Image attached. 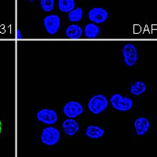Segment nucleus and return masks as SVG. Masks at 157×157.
I'll return each instance as SVG.
<instances>
[{
  "label": "nucleus",
  "mask_w": 157,
  "mask_h": 157,
  "mask_svg": "<svg viewBox=\"0 0 157 157\" xmlns=\"http://www.w3.org/2000/svg\"><path fill=\"white\" fill-rule=\"evenodd\" d=\"M109 105V101L106 97L103 94H96L90 99L87 107L93 114H100L105 110Z\"/></svg>",
  "instance_id": "nucleus-1"
},
{
  "label": "nucleus",
  "mask_w": 157,
  "mask_h": 157,
  "mask_svg": "<svg viewBox=\"0 0 157 157\" xmlns=\"http://www.w3.org/2000/svg\"><path fill=\"white\" fill-rule=\"evenodd\" d=\"M61 138V133L58 129L54 127H47L42 131L40 139L42 142L48 146H53L58 143Z\"/></svg>",
  "instance_id": "nucleus-2"
},
{
  "label": "nucleus",
  "mask_w": 157,
  "mask_h": 157,
  "mask_svg": "<svg viewBox=\"0 0 157 157\" xmlns=\"http://www.w3.org/2000/svg\"><path fill=\"white\" fill-rule=\"evenodd\" d=\"M111 105L116 110L127 112L133 107V101L130 98L123 97L120 94H115L110 98Z\"/></svg>",
  "instance_id": "nucleus-3"
},
{
  "label": "nucleus",
  "mask_w": 157,
  "mask_h": 157,
  "mask_svg": "<svg viewBox=\"0 0 157 157\" xmlns=\"http://www.w3.org/2000/svg\"><path fill=\"white\" fill-rule=\"evenodd\" d=\"M122 54L124 59V63L127 66L133 67L135 65L138 60V54H137V48L134 45L131 43L126 44L123 47Z\"/></svg>",
  "instance_id": "nucleus-4"
},
{
  "label": "nucleus",
  "mask_w": 157,
  "mask_h": 157,
  "mask_svg": "<svg viewBox=\"0 0 157 157\" xmlns=\"http://www.w3.org/2000/svg\"><path fill=\"white\" fill-rule=\"evenodd\" d=\"M43 25L47 33L50 35H55L61 27L60 17L56 14L47 16L43 20Z\"/></svg>",
  "instance_id": "nucleus-5"
},
{
  "label": "nucleus",
  "mask_w": 157,
  "mask_h": 157,
  "mask_svg": "<svg viewBox=\"0 0 157 157\" xmlns=\"http://www.w3.org/2000/svg\"><path fill=\"white\" fill-rule=\"evenodd\" d=\"M38 121L47 125H53L57 121V114L53 109H43L39 110L36 114Z\"/></svg>",
  "instance_id": "nucleus-6"
},
{
  "label": "nucleus",
  "mask_w": 157,
  "mask_h": 157,
  "mask_svg": "<svg viewBox=\"0 0 157 157\" xmlns=\"http://www.w3.org/2000/svg\"><path fill=\"white\" fill-rule=\"evenodd\" d=\"M63 113L67 117L74 119L83 113V107L78 101H69L64 105Z\"/></svg>",
  "instance_id": "nucleus-7"
},
{
  "label": "nucleus",
  "mask_w": 157,
  "mask_h": 157,
  "mask_svg": "<svg viewBox=\"0 0 157 157\" xmlns=\"http://www.w3.org/2000/svg\"><path fill=\"white\" fill-rule=\"evenodd\" d=\"M109 13L107 11L103 8L101 7H94L92 8L88 12V18L91 22L99 25L106 21L108 19Z\"/></svg>",
  "instance_id": "nucleus-8"
},
{
  "label": "nucleus",
  "mask_w": 157,
  "mask_h": 157,
  "mask_svg": "<svg viewBox=\"0 0 157 157\" xmlns=\"http://www.w3.org/2000/svg\"><path fill=\"white\" fill-rule=\"evenodd\" d=\"M62 128L64 134L66 135L72 137L75 135L79 130V125L78 122L74 119H67L62 123Z\"/></svg>",
  "instance_id": "nucleus-9"
},
{
  "label": "nucleus",
  "mask_w": 157,
  "mask_h": 157,
  "mask_svg": "<svg viewBox=\"0 0 157 157\" xmlns=\"http://www.w3.org/2000/svg\"><path fill=\"white\" fill-rule=\"evenodd\" d=\"M134 128L136 134L139 136H143L148 132L150 127V123L145 117H139L134 121Z\"/></svg>",
  "instance_id": "nucleus-10"
},
{
  "label": "nucleus",
  "mask_w": 157,
  "mask_h": 157,
  "mask_svg": "<svg viewBox=\"0 0 157 157\" xmlns=\"http://www.w3.org/2000/svg\"><path fill=\"white\" fill-rule=\"evenodd\" d=\"M85 134L91 139H98L105 135V130L98 126L90 125L86 128Z\"/></svg>",
  "instance_id": "nucleus-11"
},
{
  "label": "nucleus",
  "mask_w": 157,
  "mask_h": 157,
  "mask_svg": "<svg viewBox=\"0 0 157 157\" xmlns=\"http://www.w3.org/2000/svg\"><path fill=\"white\" fill-rule=\"evenodd\" d=\"M85 36L87 39H97L101 34V29L98 25L89 23L85 26Z\"/></svg>",
  "instance_id": "nucleus-12"
},
{
  "label": "nucleus",
  "mask_w": 157,
  "mask_h": 157,
  "mask_svg": "<svg viewBox=\"0 0 157 157\" xmlns=\"http://www.w3.org/2000/svg\"><path fill=\"white\" fill-rule=\"evenodd\" d=\"M65 34L68 39H78L82 36V29L78 25H71L66 29Z\"/></svg>",
  "instance_id": "nucleus-13"
},
{
  "label": "nucleus",
  "mask_w": 157,
  "mask_h": 157,
  "mask_svg": "<svg viewBox=\"0 0 157 157\" xmlns=\"http://www.w3.org/2000/svg\"><path fill=\"white\" fill-rule=\"evenodd\" d=\"M146 85L142 81H137V82L132 83V85L130 86V91L131 94L134 95V96H139V95L142 94L146 90Z\"/></svg>",
  "instance_id": "nucleus-14"
},
{
  "label": "nucleus",
  "mask_w": 157,
  "mask_h": 157,
  "mask_svg": "<svg viewBox=\"0 0 157 157\" xmlns=\"http://www.w3.org/2000/svg\"><path fill=\"white\" fill-rule=\"evenodd\" d=\"M58 8L63 13H69L75 9V0H58Z\"/></svg>",
  "instance_id": "nucleus-15"
},
{
  "label": "nucleus",
  "mask_w": 157,
  "mask_h": 157,
  "mask_svg": "<svg viewBox=\"0 0 157 157\" xmlns=\"http://www.w3.org/2000/svg\"><path fill=\"white\" fill-rule=\"evenodd\" d=\"M82 15H83V11L82 8L78 7L68 13V19L71 22H78L82 20Z\"/></svg>",
  "instance_id": "nucleus-16"
},
{
  "label": "nucleus",
  "mask_w": 157,
  "mask_h": 157,
  "mask_svg": "<svg viewBox=\"0 0 157 157\" xmlns=\"http://www.w3.org/2000/svg\"><path fill=\"white\" fill-rule=\"evenodd\" d=\"M40 6L45 12H50L54 10V0H40Z\"/></svg>",
  "instance_id": "nucleus-17"
},
{
  "label": "nucleus",
  "mask_w": 157,
  "mask_h": 157,
  "mask_svg": "<svg viewBox=\"0 0 157 157\" xmlns=\"http://www.w3.org/2000/svg\"><path fill=\"white\" fill-rule=\"evenodd\" d=\"M17 38L18 39H21L22 38V32H21L19 29L17 30Z\"/></svg>",
  "instance_id": "nucleus-18"
},
{
  "label": "nucleus",
  "mask_w": 157,
  "mask_h": 157,
  "mask_svg": "<svg viewBox=\"0 0 157 157\" xmlns=\"http://www.w3.org/2000/svg\"><path fill=\"white\" fill-rule=\"evenodd\" d=\"M1 133H2V122L0 120V135H1Z\"/></svg>",
  "instance_id": "nucleus-19"
},
{
  "label": "nucleus",
  "mask_w": 157,
  "mask_h": 157,
  "mask_svg": "<svg viewBox=\"0 0 157 157\" xmlns=\"http://www.w3.org/2000/svg\"><path fill=\"white\" fill-rule=\"evenodd\" d=\"M28 1H30V2H33V1H36V0H28Z\"/></svg>",
  "instance_id": "nucleus-20"
}]
</instances>
